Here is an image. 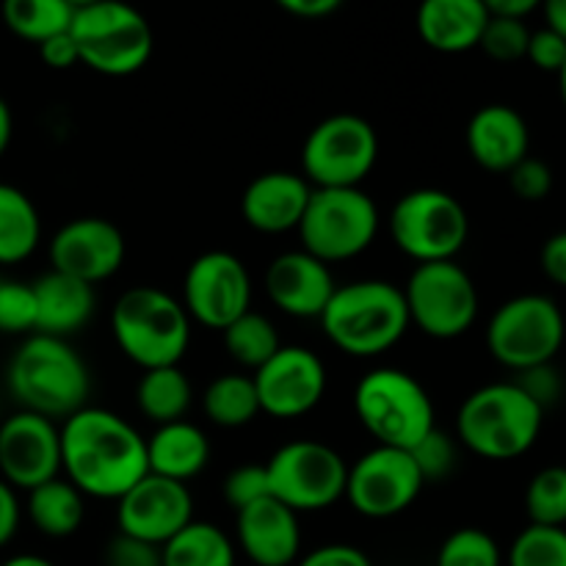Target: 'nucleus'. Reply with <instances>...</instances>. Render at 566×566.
<instances>
[{"instance_id": "nucleus-1", "label": "nucleus", "mask_w": 566, "mask_h": 566, "mask_svg": "<svg viewBox=\"0 0 566 566\" xmlns=\"http://www.w3.org/2000/svg\"><path fill=\"white\" fill-rule=\"evenodd\" d=\"M61 473L83 497L119 501L149 473L147 440L119 415L83 407L61 423Z\"/></svg>"}, {"instance_id": "nucleus-2", "label": "nucleus", "mask_w": 566, "mask_h": 566, "mask_svg": "<svg viewBox=\"0 0 566 566\" xmlns=\"http://www.w3.org/2000/svg\"><path fill=\"white\" fill-rule=\"evenodd\" d=\"M6 387L20 409L64 423L88 407L92 376L70 340L28 335L11 354Z\"/></svg>"}, {"instance_id": "nucleus-3", "label": "nucleus", "mask_w": 566, "mask_h": 566, "mask_svg": "<svg viewBox=\"0 0 566 566\" xmlns=\"http://www.w3.org/2000/svg\"><path fill=\"white\" fill-rule=\"evenodd\" d=\"M318 321L332 346L359 359L390 352L412 326L403 291L385 280L337 285Z\"/></svg>"}, {"instance_id": "nucleus-4", "label": "nucleus", "mask_w": 566, "mask_h": 566, "mask_svg": "<svg viewBox=\"0 0 566 566\" xmlns=\"http://www.w3.org/2000/svg\"><path fill=\"white\" fill-rule=\"evenodd\" d=\"M545 409L517 381H495L470 392L457 412V442L475 457L509 462L536 446Z\"/></svg>"}, {"instance_id": "nucleus-5", "label": "nucleus", "mask_w": 566, "mask_h": 566, "mask_svg": "<svg viewBox=\"0 0 566 566\" xmlns=\"http://www.w3.org/2000/svg\"><path fill=\"white\" fill-rule=\"evenodd\" d=\"M111 332L119 352L144 370L180 365L191 346V318L182 302L153 285H136L116 298Z\"/></svg>"}, {"instance_id": "nucleus-6", "label": "nucleus", "mask_w": 566, "mask_h": 566, "mask_svg": "<svg viewBox=\"0 0 566 566\" xmlns=\"http://www.w3.org/2000/svg\"><path fill=\"white\" fill-rule=\"evenodd\" d=\"M354 412L379 446L398 451H412L437 429L429 392L401 368L368 370L354 390Z\"/></svg>"}, {"instance_id": "nucleus-7", "label": "nucleus", "mask_w": 566, "mask_h": 566, "mask_svg": "<svg viewBox=\"0 0 566 566\" xmlns=\"http://www.w3.org/2000/svg\"><path fill=\"white\" fill-rule=\"evenodd\" d=\"M70 33L81 64L105 77L133 75L153 59V25L142 11L125 3H77Z\"/></svg>"}, {"instance_id": "nucleus-8", "label": "nucleus", "mask_w": 566, "mask_h": 566, "mask_svg": "<svg viewBox=\"0 0 566 566\" xmlns=\"http://www.w3.org/2000/svg\"><path fill=\"white\" fill-rule=\"evenodd\" d=\"M379 224V208L363 188H313L298 238L304 252L332 265L370 249Z\"/></svg>"}, {"instance_id": "nucleus-9", "label": "nucleus", "mask_w": 566, "mask_h": 566, "mask_svg": "<svg viewBox=\"0 0 566 566\" xmlns=\"http://www.w3.org/2000/svg\"><path fill=\"white\" fill-rule=\"evenodd\" d=\"M566 321L562 307L542 293H523L492 313L486 324V348L503 368L523 370L551 365L562 352Z\"/></svg>"}, {"instance_id": "nucleus-10", "label": "nucleus", "mask_w": 566, "mask_h": 566, "mask_svg": "<svg viewBox=\"0 0 566 566\" xmlns=\"http://www.w3.org/2000/svg\"><path fill=\"white\" fill-rule=\"evenodd\" d=\"M390 235L418 265L457 260L470 235L468 210L442 188H415L392 208Z\"/></svg>"}, {"instance_id": "nucleus-11", "label": "nucleus", "mask_w": 566, "mask_h": 566, "mask_svg": "<svg viewBox=\"0 0 566 566\" xmlns=\"http://www.w3.org/2000/svg\"><path fill=\"white\" fill-rule=\"evenodd\" d=\"M401 291L409 310V324L434 340L462 337L479 318V287L457 260L415 265Z\"/></svg>"}, {"instance_id": "nucleus-12", "label": "nucleus", "mask_w": 566, "mask_h": 566, "mask_svg": "<svg viewBox=\"0 0 566 566\" xmlns=\"http://www.w3.org/2000/svg\"><path fill=\"white\" fill-rule=\"evenodd\" d=\"M379 160L376 127L359 114H335L310 130L302 177L313 188H359Z\"/></svg>"}, {"instance_id": "nucleus-13", "label": "nucleus", "mask_w": 566, "mask_h": 566, "mask_svg": "<svg viewBox=\"0 0 566 566\" xmlns=\"http://www.w3.org/2000/svg\"><path fill=\"white\" fill-rule=\"evenodd\" d=\"M271 497L291 512H321L346 497L348 464L335 448L318 440H293L265 462Z\"/></svg>"}, {"instance_id": "nucleus-14", "label": "nucleus", "mask_w": 566, "mask_h": 566, "mask_svg": "<svg viewBox=\"0 0 566 566\" xmlns=\"http://www.w3.org/2000/svg\"><path fill=\"white\" fill-rule=\"evenodd\" d=\"M182 307L188 318L224 332L252 310V276L232 252H205L191 260L182 276Z\"/></svg>"}, {"instance_id": "nucleus-15", "label": "nucleus", "mask_w": 566, "mask_h": 566, "mask_svg": "<svg viewBox=\"0 0 566 566\" xmlns=\"http://www.w3.org/2000/svg\"><path fill=\"white\" fill-rule=\"evenodd\" d=\"M426 481L412 453L376 446L348 468L346 497L368 520H390L407 512L423 492Z\"/></svg>"}, {"instance_id": "nucleus-16", "label": "nucleus", "mask_w": 566, "mask_h": 566, "mask_svg": "<svg viewBox=\"0 0 566 566\" xmlns=\"http://www.w3.org/2000/svg\"><path fill=\"white\" fill-rule=\"evenodd\" d=\"M61 475V426L17 409L0 423V479L31 492Z\"/></svg>"}, {"instance_id": "nucleus-17", "label": "nucleus", "mask_w": 566, "mask_h": 566, "mask_svg": "<svg viewBox=\"0 0 566 566\" xmlns=\"http://www.w3.org/2000/svg\"><path fill=\"white\" fill-rule=\"evenodd\" d=\"M260 412L293 420L313 412L326 392V365L304 346H282L269 363L254 370Z\"/></svg>"}, {"instance_id": "nucleus-18", "label": "nucleus", "mask_w": 566, "mask_h": 566, "mask_svg": "<svg viewBox=\"0 0 566 566\" xmlns=\"http://www.w3.org/2000/svg\"><path fill=\"white\" fill-rule=\"evenodd\" d=\"M50 271L86 285L111 280L127 258V241L119 227L99 216H81L61 227L48 249Z\"/></svg>"}, {"instance_id": "nucleus-19", "label": "nucleus", "mask_w": 566, "mask_h": 566, "mask_svg": "<svg viewBox=\"0 0 566 566\" xmlns=\"http://www.w3.org/2000/svg\"><path fill=\"white\" fill-rule=\"evenodd\" d=\"M193 523V495L180 481L147 473L116 501V528L133 539L164 547Z\"/></svg>"}, {"instance_id": "nucleus-20", "label": "nucleus", "mask_w": 566, "mask_h": 566, "mask_svg": "<svg viewBox=\"0 0 566 566\" xmlns=\"http://www.w3.org/2000/svg\"><path fill=\"white\" fill-rule=\"evenodd\" d=\"M335 291L329 265L304 249L280 254L265 271V293L291 318H321Z\"/></svg>"}, {"instance_id": "nucleus-21", "label": "nucleus", "mask_w": 566, "mask_h": 566, "mask_svg": "<svg viewBox=\"0 0 566 566\" xmlns=\"http://www.w3.org/2000/svg\"><path fill=\"white\" fill-rule=\"evenodd\" d=\"M235 536L254 566H291L302 553L298 514L271 495L235 512Z\"/></svg>"}, {"instance_id": "nucleus-22", "label": "nucleus", "mask_w": 566, "mask_h": 566, "mask_svg": "<svg viewBox=\"0 0 566 566\" xmlns=\"http://www.w3.org/2000/svg\"><path fill=\"white\" fill-rule=\"evenodd\" d=\"M468 149L481 169L509 175L531 155L528 122L506 103L484 105L468 122Z\"/></svg>"}, {"instance_id": "nucleus-23", "label": "nucleus", "mask_w": 566, "mask_h": 566, "mask_svg": "<svg viewBox=\"0 0 566 566\" xmlns=\"http://www.w3.org/2000/svg\"><path fill=\"white\" fill-rule=\"evenodd\" d=\"M310 197H313V186L296 171H265L254 177L243 191V221L263 235L298 230Z\"/></svg>"}, {"instance_id": "nucleus-24", "label": "nucleus", "mask_w": 566, "mask_h": 566, "mask_svg": "<svg viewBox=\"0 0 566 566\" xmlns=\"http://www.w3.org/2000/svg\"><path fill=\"white\" fill-rule=\"evenodd\" d=\"M33 298H36V326L33 335H48L66 340L75 332L92 321L97 298H94V287L81 280L59 274V271H48L31 282Z\"/></svg>"}, {"instance_id": "nucleus-25", "label": "nucleus", "mask_w": 566, "mask_h": 566, "mask_svg": "<svg viewBox=\"0 0 566 566\" xmlns=\"http://www.w3.org/2000/svg\"><path fill=\"white\" fill-rule=\"evenodd\" d=\"M486 22L484 0H426L415 25L431 50L453 55L479 48Z\"/></svg>"}, {"instance_id": "nucleus-26", "label": "nucleus", "mask_w": 566, "mask_h": 566, "mask_svg": "<svg viewBox=\"0 0 566 566\" xmlns=\"http://www.w3.org/2000/svg\"><path fill=\"white\" fill-rule=\"evenodd\" d=\"M210 462V442L199 426L188 420L166 423L155 429V434L147 440V464L149 473L160 475L169 481L197 479Z\"/></svg>"}, {"instance_id": "nucleus-27", "label": "nucleus", "mask_w": 566, "mask_h": 566, "mask_svg": "<svg viewBox=\"0 0 566 566\" xmlns=\"http://www.w3.org/2000/svg\"><path fill=\"white\" fill-rule=\"evenodd\" d=\"M25 514L42 536L66 539V536L77 534L86 520V497L59 475V479L28 492Z\"/></svg>"}, {"instance_id": "nucleus-28", "label": "nucleus", "mask_w": 566, "mask_h": 566, "mask_svg": "<svg viewBox=\"0 0 566 566\" xmlns=\"http://www.w3.org/2000/svg\"><path fill=\"white\" fill-rule=\"evenodd\" d=\"M42 241V216L17 186L0 182V265L25 263Z\"/></svg>"}, {"instance_id": "nucleus-29", "label": "nucleus", "mask_w": 566, "mask_h": 566, "mask_svg": "<svg viewBox=\"0 0 566 566\" xmlns=\"http://www.w3.org/2000/svg\"><path fill=\"white\" fill-rule=\"evenodd\" d=\"M191 381H188L186 370L180 365L144 370L142 381L136 387L138 409L155 426L177 423V420L186 418L188 407H191Z\"/></svg>"}, {"instance_id": "nucleus-30", "label": "nucleus", "mask_w": 566, "mask_h": 566, "mask_svg": "<svg viewBox=\"0 0 566 566\" xmlns=\"http://www.w3.org/2000/svg\"><path fill=\"white\" fill-rule=\"evenodd\" d=\"M164 566H235V545L213 523L193 520L160 547Z\"/></svg>"}, {"instance_id": "nucleus-31", "label": "nucleus", "mask_w": 566, "mask_h": 566, "mask_svg": "<svg viewBox=\"0 0 566 566\" xmlns=\"http://www.w3.org/2000/svg\"><path fill=\"white\" fill-rule=\"evenodd\" d=\"M202 412L219 429H243L260 415L258 387L252 376L224 374L208 385L202 396Z\"/></svg>"}, {"instance_id": "nucleus-32", "label": "nucleus", "mask_w": 566, "mask_h": 566, "mask_svg": "<svg viewBox=\"0 0 566 566\" xmlns=\"http://www.w3.org/2000/svg\"><path fill=\"white\" fill-rule=\"evenodd\" d=\"M75 9L77 3L70 0H6L3 22L14 36L39 48L48 39L70 31Z\"/></svg>"}, {"instance_id": "nucleus-33", "label": "nucleus", "mask_w": 566, "mask_h": 566, "mask_svg": "<svg viewBox=\"0 0 566 566\" xmlns=\"http://www.w3.org/2000/svg\"><path fill=\"white\" fill-rule=\"evenodd\" d=\"M224 348L241 368L260 370L282 348L280 332L265 315L249 310L238 321H232L224 332Z\"/></svg>"}, {"instance_id": "nucleus-34", "label": "nucleus", "mask_w": 566, "mask_h": 566, "mask_svg": "<svg viewBox=\"0 0 566 566\" xmlns=\"http://www.w3.org/2000/svg\"><path fill=\"white\" fill-rule=\"evenodd\" d=\"M525 514L528 525L566 528V468L551 464L542 468L525 490Z\"/></svg>"}, {"instance_id": "nucleus-35", "label": "nucleus", "mask_w": 566, "mask_h": 566, "mask_svg": "<svg viewBox=\"0 0 566 566\" xmlns=\"http://www.w3.org/2000/svg\"><path fill=\"white\" fill-rule=\"evenodd\" d=\"M509 566H566V528L525 525L506 553Z\"/></svg>"}, {"instance_id": "nucleus-36", "label": "nucleus", "mask_w": 566, "mask_h": 566, "mask_svg": "<svg viewBox=\"0 0 566 566\" xmlns=\"http://www.w3.org/2000/svg\"><path fill=\"white\" fill-rule=\"evenodd\" d=\"M437 566H503V553L484 528H459L442 542Z\"/></svg>"}, {"instance_id": "nucleus-37", "label": "nucleus", "mask_w": 566, "mask_h": 566, "mask_svg": "<svg viewBox=\"0 0 566 566\" xmlns=\"http://www.w3.org/2000/svg\"><path fill=\"white\" fill-rule=\"evenodd\" d=\"M36 326V298L31 282L0 276V332L3 335H33Z\"/></svg>"}, {"instance_id": "nucleus-38", "label": "nucleus", "mask_w": 566, "mask_h": 566, "mask_svg": "<svg viewBox=\"0 0 566 566\" xmlns=\"http://www.w3.org/2000/svg\"><path fill=\"white\" fill-rule=\"evenodd\" d=\"M490 14V11H486ZM531 28L523 20H503V17H490L481 36L479 48L495 61H520L528 53Z\"/></svg>"}, {"instance_id": "nucleus-39", "label": "nucleus", "mask_w": 566, "mask_h": 566, "mask_svg": "<svg viewBox=\"0 0 566 566\" xmlns=\"http://www.w3.org/2000/svg\"><path fill=\"white\" fill-rule=\"evenodd\" d=\"M409 453H412L426 484L429 481H442L457 468V440L442 429L429 431Z\"/></svg>"}, {"instance_id": "nucleus-40", "label": "nucleus", "mask_w": 566, "mask_h": 566, "mask_svg": "<svg viewBox=\"0 0 566 566\" xmlns=\"http://www.w3.org/2000/svg\"><path fill=\"white\" fill-rule=\"evenodd\" d=\"M269 473H265V464H243L235 468L224 479V501L227 506L241 512V509L252 506V503L269 497Z\"/></svg>"}, {"instance_id": "nucleus-41", "label": "nucleus", "mask_w": 566, "mask_h": 566, "mask_svg": "<svg viewBox=\"0 0 566 566\" xmlns=\"http://www.w3.org/2000/svg\"><path fill=\"white\" fill-rule=\"evenodd\" d=\"M509 186L523 202H542L553 191V169L539 158H525L509 171Z\"/></svg>"}, {"instance_id": "nucleus-42", "label": "nucleus", "mask_w": 566, "mask_h": 566, "mask_svg": "<svg viewBox=\"0 0 566 566\" xmlns=\"http://www.w3.org/2000/svg\"><path fill=\"white\" fill-rule=\"evenodd\" d=\"M105 566H164L160 547L116 534L105 547Z\"/></svg>"}, {"instance_id": "nucleus-43", "label": "nucleus", "mask_w": 566, "mask_h": 566, "mask_svg": "<svg viewBox=\"0 0 566 566\" xmlns=\"http://www.w3.org/2000/svg\"><path fill=\"white\" fill-rule=\"evenodd\" d=\"M517 381L520 387H523L525 396L531 398V401L539 403L542 409L547 412V407H553V403L562 398L564 392V381H562V374L556 370V365H539V368H531V370H523V374H517Z\"/></svg>"}, {"instance_id": "nucleus-44", "label": "nucleus", "mask_w": 566, "mask_h": 566, "mask_svg": "<svg viewBox=\"0 0 566 566\" xmlns=\"http://www.w3.org/2000/svg\"><path fill=\"white\" fill-rule=\"evenodd\" d=\"M525 59L542 72H553L558 75L562 66L566 64V42L562 36H556L547 28H539V31H531V42H528V53Z\"/></svg>"}, {"instance_id": "nucleus-45", "label": "nucleus", "mask_w": 566, "mask_h": 566, "mask_svg": "<svg viewBox=\"0 0 566 566\" xmlns=\"http://www.w3.org/2000/svg\"><path fill=\"white\" fill-rule=\"evenodd\" d=\"M296 566H374V564H370V558L365 556L359 547L335 542V545H324L310 551Z\"/></svg>"}, {"instance_id": "nucleus-46", "label": "nucleus", "mask_w": 566, "mask_h": 566, "mask_svg": "<svg viewBox=\"0 0 566 566\" xmlns=\"http://www.w3.org/2000/svg\"><path fill=\"white\" fill-rule=\"evenodd\" d=\"M39 55L50 70H72L75 64H81V53H77V44L70 31L39 44Z\"/></svg>"}, {"instance_id": "nucleus-47", "label": "nucleus", "mask_w": 566, "mask_h": 566, "mask_svg": "<svg viewBox=\"0 0 566 566\" xmlns=\"http://www.w3.org/2000/svg\"><path fill=\"white\" fill-rule=\"evenodd\" d=\"M22 523V503L14 486L0 479V551L17 536Z\"/></svg>"}, {"instance_id": "nucleus-48", "label": "nucleus", "mask_w": 566, "mask_h": 566, "mask_svg": "<svg viewBox=\"0 0 566 566\" xmlns=\"http://www.w3.org/2000/svg\"><path fill=\"white\" fill-rule=\"evenodd\" d=\"M539 263H542V271H545V276L553 282V285L566 287V230L547 238L545 247H542Z\"/></svg>"}, {"instance_id": "nucleus-49", "label": "nucleus", "mask_w": 566, "mask_h": 566, "mask_svg": "<svg viewBox=\"0 0 566 566\" xmlns=\"http://www.w3.org/2000/svg\"><path fill=\"white\" fill-rule=\"evenodd\" d=\"M280 9L298 20H324L340 9V0H280Z\"/></svg>"}, {"instance_id": "nucleus-50", "label": "nucleus", "mask_w": 566, "mask_h": 566, "mask_svg": "<svg viewBox=\"0 0 566 566\" xmlns=\"http://www.w3.org/2000/svg\"><path fill=\"white\" fill-rule=\"evenodd\" d=\"M490 17H503V20H528L534 11H539L536 0H484Z\"/></svg>"}, {"instance_id": "nucleus-51", "label": "nucleus", "mask_w": 566, "mask_h": 566, "mask_svg": "<svg viewBox=\"0 0 566 566\" xmlns=\"http://www.w3.org/2000/svg\"><path fill=\"white\" fill-rule=\"evenodd\" d=\"M545 28L566 42V0H547L545 3Z\"/></svg>"}, {"instance_id": "nucleus-52", "label": "nucleus", "mask_w": 566, "mask_h": 566, "mask_svg": "<svg viewBox=\"0 0 566 566\" xmlns=\"http://www.w3.org/2000/svg\"><path fill=\"white\" fill-rule=\"evenodd\" d=\"M11 136H14V116H11L9 103L0 97V158H3L6 149H9Z\"/></svg>"}, {"instance_id": "nucleus-53", "label": "nucleus", "mask_w": 566, "mask_h": 566, "mask_svg": "<svg viewBox=\"0 0 566 566\" xmlns=\"http://www.w3.org/2000/svg\"><path fill=\"white\" fill-rule=\"evenodd\" d=\"M0 566H55V564L48 562V558H42V556H31V553H22V556L9 558V562H3Z\"/></svg>"}, {"instance_id": "nucleus-54", "label": "nucleus", "mask_w": 566, "mask_h": 566, "mask_svg": "<svg viewBox=\"0 0 566 566\" xmlns=\"http://www.w3.org/2000/svg\"><path fill=\"white\" fill-rule=\"evenodd\" d=\"M558 92H562V99H564V105H566V64L562 66V72H558Z\"/></svg>"}]
</instances>
